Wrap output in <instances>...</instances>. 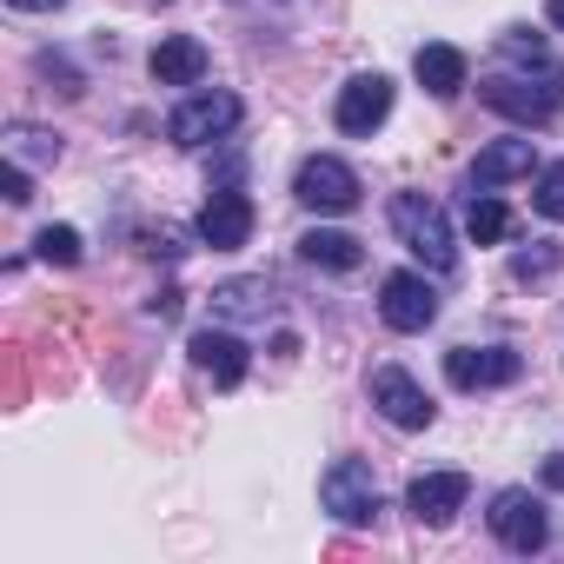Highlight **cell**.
<instances>
[{"label": "cell", "mask_w": 564, "mask_h": 564, "mask_svg": "<svg viewBox=\"0 0 564 564\" xmlns=\"http://www.w3.org/2000/svg\"><path fill=\"white\" fill-rule=\"evenodd\" d=\"M498 54H505V61H518V67H531V74H551L544 41H538L531 28H505V34H498Z\"/></svg>", "instance_id": "cell-20"}, {"label": "cell", "mask_w": 564, "mask_h": 564, "mask_svg": "<svg viewBox=\"0 0 564 564\" xmlns=\"http://www.w3.org/2000/svg\"><path fill=\"white\" fill-rule=\"evenodd\" d=\"M485 518H491V538H498L505 551H518V557H531V551L551 544V511H544V498H531L524 485H505Z\"/></svg>", "instance_id": "cell-4"}, {"label": "cell", "mask_w": 564, "mask_h": 564, "mask_svg": "<svg viewBox=\"0 0 564 564\" xmlns=\"http://www.w3.org/2000/svg\"><path fill=\"white\" fill-rule=\"evenodd\" d=\"M372 405H379V419L399 425V432H425V425L438 419V405L425 399V386H419L405 366H379V372H372Z\"/></svg>", "instance_id": "cell-7"}, {"label": "cell", "mask_w": 564, "mask_h": 564, "mask_svg": "<svg viewBox=\"0 0 564 564\" xmlns=\"http://www.w3.org/2000/svg\"><path fill=\"white\" fill-rule=\"evenodd\" d=\"M531 206H538L544 219H564V160H551V166H538V186H531Z\"/></svg>", "instance_id": "cell-22"}, {"label": "cell", "mask_w": 564, "mask_h": 564, "mask_svg": "<svg viewBox=\"0 0 564 564\" xmlns=\"http://www.w3.org/2000/svg\"><path fill=\"white\" fill-rule=\"evenodd\" d=\"M392 232H399V246L419 252L432 272H452V265H458V239H452V219H445L438 199L399 193V199H392Z\"/></svg>", "instance_id": "cell-1"}, {"label": "cell", "mask_w": 564, "mask_h": 564, "mask_svg": "<svg viewBox=\"0 0 564 564\" xmlns=\"http://www.w3.org/2000/svg\"><path fill=\"white\" fill-rule=\"evenodd\" d=\"M199 239L213 246V252H239L246 239H252V199L246 193H213L206 206H199Z\"/></svg>", "instance_id": "cell-12"}, {"label": "cell", "mask_w": 564, "mask_h": 564, "mask_svg": "<svg viewBox=\"0 0 564 564\" xmlns=\"http://www.w3.org/2000/svg\"><path fill=\"white\" fill-rule=\"evenodd\" d=\"M544 21H551V28L564 34V0H544Z\"/></svg>", "instance_id": "cell-29"}, {"label": "cell", "mask_w": 564, "mask_h": 564, "mask_svg": "<svg viewBox=\"0 0 564 564\" xmlns=\"http://www.w3.org/2000/svg\"><path fill=\"white\" fill-rule=\"evenodd\" d=\"M319 505H326L339 524H379V511H386L379 478H372L366 458H333V465L319 471Z\"/></svg>", "instance_id": "cell-3"}, {"label": "cell", "mask_w": 564, "mask_h": 564, "mask_svg": "<svg viewBox=\"0 0 564 564\" xmlns=\"http://www.w3.org/2000/svg\"><path fill=\"white\" fill-rule=\"evenodd\" d=\"M505 226H511V213H505L491 193H471V199H465V232H471L478 246H498V239H505Z\"/></svg>", "instance_id": "cell-18"}, {"label": "cell", "mask_w": 564, "mask_h": 564, "mask_svg": "<svg viewBox=\"0 0 564 564\" xmlns=\"http://www.w3.org/2000/svg\"><path fill=\"white\" fill-rule=\"evenodd\" d=\"M293 193H300V206H313V213H352V206H359V173H352L339 153H313V160L293 173Z\"/></svg>", "instance_id": "cell-5"}, {"label": "cell", "mask_w": 564, "mask_h": 564, "mask_svg": "<svg viewBox=\"0 0 564 564\" xmlns=\"http://www.w3.org/2000/svg\"><path fill=\"white\" fill-rule=\"evenodd\" d=\"M14 14H54V8H67V0H8Z\"/></svg>", "instance_id": "cell-27"}, {"label": "cell", "mask_w": 564, "mask_h": 564, "mask_svg": "<svg viewBox=\"0 0 564 564\" xmlns=\"http://www.w3.org/2000/svg\"><path fill=\"white\" fill-rule=\"evenodd\" d=\"M386 113H392V80H386V74H352V80L339 87V107H333L339 133L366 140V133L386 127Z\"/></svg>", "instance_id": "cell-10"}, {"label": "cell", "mask_w": 564, "mask_h": 564, "mask_svg": "<svg viewBox=\"0 0 564 564\" xmlns=\"http://www.w3.org/2000/svg\"><path fill=\"white\" fill-rule=\"evenodd\" d=\"M213 306L232 319H265V279H232V286L213 293Z\"/></svg>", "instance_id": "cell-19"}, {"label": "cell", "mask_w": 564, "mask_h": 564, "mask_svg": "<svg viewBox=\"0 0 564 564\" xmlns=\"http://www.w3.org/2000/svg\"><path fill=\"white\" fill-rule=\"evenodd\" d=\"M518 173H531V140H491L471 160V193H491V186H505Z\"/></svg>", "instance_id": "cell-16"}, {"label": "cell", "mask_w": 564, "mask_h": 564, "mask_svg": "<svg viewBox=\"0 0 564 564\" xmlns=\"http://www.w3.org/2000/svg\"><path fill=\"white\" fill-rule=\"evenodd\" d=\"M300 259H306V265H326V272H352V265L366 259V246H359L352 232H333V226H313V232L300 239Z\"/></svg>", "instance_id": "cell-17"}, {"label": "cell", "mask_w": 564, "mask_h": 564, "mask_svg": "<svg viewBox=\"0 0 564 564\" xmlns=\"http://www.w3.org/2000/svg\"><path fill=\"white\" fill-rule=\"evenodd\" d=\"M379 319L392 333H425L438 319V286L425 272H386V286H379Z\"/></svg>", "instance_id": "cell-6"}, {"label": "cell", "mask_w": 564, "mask_h": 564, "mask_svg": "<svg viewBox=\"0 0 564 564\" xmlns=\"http://www.w3.org/2000/svg\"><path fill=\"white\" fill-rule=\"evenodd\" d=\"M465 498H471V478H465V471H425V478H412L405 511H412L419 524H452V518L465 511Z\"/></svg>", "instance_id": "cell-11"}, {"label": "cell", "mask_w": 564, "mask_h": 564, "mask_svg": "<svg viewBox=\"0 0 564 564\" xmlns=\"http://www.w3.org/2000/svg\"><path fill=\"white\" fill-rule=\"evenodd\" d=\"M478 100H485L491 113L518 120V127H544V120L557 113V100H564V67H551L544 80H531V74H498V80L478 87Z\"/></svg>", "instance_id": "cell-2"}, {"label": "cell", "mask_w": 564, "mask_h": 564, "mask_svg": "<svg viewBox=\"0 0 564 564\" xmlns=\"http://www.w3.org/2000/svg\"><path fill=\"white\" fill-rule=\"evenodd\" d=\"M34 252H41L47 265H74V259H80V232H74V226H41V232H34Z\"/></svg>", "instance_id": "cell-21"}, {"label": "cell", "mask_w": 564, "mask_h": 564, "mask_svg": "<svg viewBox=\"0 0 564 564\" xmlns=\"http://www.w3.org/2000/svg\"><path fill=\"white\" fill-rule=\"evenodd\" d=\"M153 80H160V87H199V80H206V47H199L193 34H166V41L153 47Z\"/></svg>", "instance_id": "cell-14"}, {"label": "cell", "mask_w": 564, "mask_h": 564, "mask_svg": "<svg viewBox=\"0 0 564 564\" xmlns=\"http://www.w3.org/2000/svg\"><path fill=\"white\" fill-rule=\"evenodd\" d=\"M41 74H47V80H61V94H80V74H74L61 54H41Z\"/></svg>", "instance_id": "cell-25"}, {"label": "cell", "mask_w": 564, "mask_h": 564, "mask_svg": "<svg viewBox=\"0 0 564 564\" xmlns=\"http://www.w3.org/2000/svg\"><path fill=\"white\" fill-rule=\"evenodd\" d=\"M28 199H34V180L21 160H8V206H28Z\"/></svg>", "instance_id": "cell-26"}, {"label": "cell", "mask_w": 564, "mask_h": 564, "mask_svg": "<svg viewBox=\"0 0 564 564\" xmlns=\"http://www.w3.org/2000/svg\"><path fill=\"white\" fill-rule=\"evenodd\" d=\"M21 153H47V160H61V140H47V133H34V127H14V160Z\"/></svg>", "instance_id": "cell-23"}, {"label": "cell", "mask_w": 564, "mask_h": 564, "mask_svg": "<svg viewBox=\"0 0 564 564\" xmlns=\"http://www.w3.org/2000/svg\"><path fill=\"white\" fill-rule=\"evenodd\" d=\"M524 372V359L511 346H452L445 352V379L458 392H491V386H511Z\"/></svg>", "instance_id": "cell-9"}, {"label": "cell", "mask_w": 564, "mask_h": 564, "mask_svg": "<svg viewBox=\"0 0 564 564\" xmlns=\"http://www.w3.org/2000/svg\"><path fill=\"white\" fill-rule=\"evenodd\" d=\"M551 265H557V252H551V246H538V252H518V259H511V272H518V279H538V272H551Z\"/></svg>", "instance_id": "cell-24"}, {"label": "cell", "mask_w": 564, "mask_h": 564, "mask_svg": "<svg viewBox=\"0 0 564 564\" xmlns=\"http://www.w3.org/2000/svg\"><path fill=\"white\" fill-rule=\"evenodd\" d=\"M193 366H199L219 392H232V386H246V366H252V359H246V346H239L232 333H213V326H206V333H193Z\"/></svg>", "instance_id": "cell-13"}, {"label": "cell", "mask_w": 564, "mask_h": 564, "mask_svg": "<svg viewBox=\"0 0 564 564\" xmlns=\"http://www.w3.org/2000/svg\"><path fill=\"white\" fill-rule=\"evenodd\" d=\"M544 485H551V491H564V452H551V458H544Z\"/></svg>", "instance_id": "cell-28"}, {"label": "cell", "mask_w": 564, "mask_h": 564, "mask_svg": "<svg viewBox=\"0 0 564 564\" xmlns=\"http://www.w3.org/2000/svg\"><path fill=\"white\" fill-rule=\"evenodd\" d=\"M232 127H239V100H232V94H193V100H180L173 120H166L173 147H213V140H226Z\"/></svg>", "instance_id": "cell-8"}, {"label": "cell", "mask_w": 564, "mask_h": 564, "mask_svg": "<svg viewBox=\"0 0 564 564\" xmlns=\"http://www.w3.org/2000/svg\"><path fill=\"white\" fill-rule=\"evenodd\" d=\"M412 74H419V87H425V94H438V100H452V94L465 87V74H471V61H465L458 47H445V41H425V47L412 54Z\"/></svg>", "instance_id": "cell-15"}]
</instances>
